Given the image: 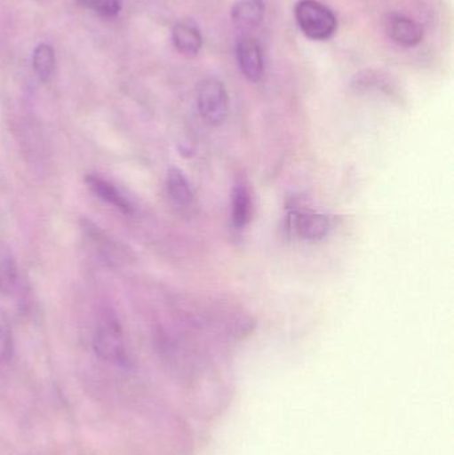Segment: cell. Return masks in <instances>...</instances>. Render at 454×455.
I'll use <instances>...</instances> for the list:
<instances>
[{"instance_id": "cell-1", "label": "cell", "mask_w": 454, "mask_h": 455, "mask_svg": "<svg viewBox=\"0 0 454 455\" xmlns=\"http://www.w3.org/2000/svg\"><path fill=\"white\" fill-rule=\"evenodd\" d=\"M93 350L100 360L116 366L130 365L122 326L114 313L106 312L99 318L93 336Z\"/></svg>"}, {"instance_id": "cell-2", "label": "cell", "mask_w": 454, "mask_h": 455, "mask_svg": "<svg viewBox=\"0 0 454 455\" xmlns=\"http://www.w3.org/2000/svg\"><path fill=\"white\" fill-rule=\"evenodd\" d=\"M295 18L301 31L314 40H327L338 29L335 13L317 0H300L295 7Z\"/></svg>"}, {"instance_id": "cell-3", "label": "cell", "mask_w": 454, "mask_h": 455, "mask_svg": "<svg viewBox=\"0 0 454 455\" xmlns=\"http://www.w3.org/2000/svg\"><path fill=\"white\" fill-rule=\"evenodd\" d=\"M197 108L207 124L220 125L229 111L228 93L220 80L207 77L197 87Z\"/></svg>"}, {"instance_id": "cell-4", "label": "cell", "mask_w": 454, "mask_h": 455, "mask_svg": "<svg viewBox=\"0 0 454 455\" xmlns=\"http://www.w3.org/2000/svg\"><path fill=\"white\" fill-rule=\"evenodd\" d=\"M240 71L251 82H258L264 74L263 51L255 37L243 35L236 47Z\"/></svg>"}, {"instance_id": "cell-5", "label": "cell", "mask_w": 454, "mask_h": 455, "mask_svg": "<svg viewBox=\"0 0 454 455\" xmlns=\"http://www.w3.org/2000/svg\"><path fill=\"white\" fill-rule=\"evenodd\" d=\"M84 180L90 191L96 197H99L101 202L112 205L115 210L120 211L123 215L132 216L135 213V207H133L132 203L111 181L106 180V179L95 175V173L85 176Z\"/></svg>"}, {"instance_id": "cell-6", "label": "cell", "mask_w": 454, "mask_h": 455, "mask_svg": "<svg viewBox=\"0 0 454 455\" xmlns=\"http://www.w3.org/2000/svg\"><path fill=\"white\" fill-rule=\"evenodd\" d=\"M231 16L239 31H252L263 20V0H239L232 8Z\"/></svg>"}, {"instance_id": "cell-7", "label": "cell", "mask_w": 454, "mask_h": 455, "mask_svg": "<svg viewBox=\"0 0 454 455\" xmlns=\"http://www.w3.org/2000/svg\"><path fill=\"white\" fill-rule=\"evenodd\" d=\"M388 29L392 39L404 47H415L423 40V27L407 16H392Z\"/></svg>"}, {"instance_id": "cell-8", "label": "cell", "mask_w": 454, "mask_h": 455, "mask_svg": "<svg viewBox=\"0 0 454 455\" xmlns=\"http://www.w3.org/2000/svg\"><path fill=\"white\" fill-rule=\"evenodd\" d=\"M82 230L92 241L96 251H99V253L104 257L107 262L112 264V262L122 261L123 251H120L117 243L112 238H109L96 224H93L88 219H83Z\"/></svg>"}, {"instance_id": "cell-9", "label": "cell", "mask_w": 454, "mask_h": 455, "mask_svg": "<svg viewBox=\"0 0 454 455\" xmlns=\"http://www.w3.org/2000/svg\"><path fill=\"white\" fill-rule=\"evenodd\" d=\"M172 40L176 50L186 56H195L200 52L203 45V37L200 29L192 23L176 24L172 29Z\"/></svg>"}, {"instance_id": "cell-10", "label": "cell", "mask_w": 454, "mask_h": 455, "mask_svg": "<svg viewBox=\"0 0 454 455\" xmlns=\"http://www.w3.org/2000/svg\"><path fill=\"white\" fill-rule=\"evenodd\" d=\"M295 227L304 240L319 241L327 235L330 220L322 213L301 212L296 216Z\"/></svg>"}, {"instance_id": "cell-11", "label": "cell", "mask_w": 454, "mask_h": 455, "mask_svg": "<svg viewBox=\"0 0 454 455\" xmlns=\"http://www.w3.org/2000/svg\"><path fill=\"white\" fill-rule=\"evenodd\" d=\"M167 192L176 207L188 208L194 202L189 181L178 168H171L167 175Z\"/></svg>"}, {"instance_id": "cell-12", "label": "cell", "mask_w": 454, "mask_h": 455, "mask_svg": "<svg viewBox=\"0 0 454 455\" xmlns=\"http://www.w3.org/2000/svg\"><path fill=\"white\" fill-rule=\"evenodd\" d=\"M252 213V202L251 195L245 187H236L232 199V223L237 229H243L248 226Z\"/></svg>"}, {"instance_id": "cell-13", "label": "cell", "mask_w": 454, "mask_h": 455, "mask_svg": "<svg viewBox=\"0 0 454 455\" xmlns=\"http://www.w3.org/2000/svg\"><path fill=\"white\" fill-rule=\"evenodd\" d=\"M18 285V267L8 249L0 246V293L10 294Z\"/></svg>"}, {"instance_id": "cell-14", "label": "cell", "mask_w": 454, "mask_h": 455, "mask_svg": "<svg viewBox=\"0 0 454 455\" xmlns=\"http://www.w3.org/2000/svg\"><path fill=\"white\" fill-rule=\"evenodd\" d=\"M32 63L37 76L42 82H48L55 69V52L48 44H39L34 51Z\"/></svg>"}, {"instance_id": "cell-15", "label": "cell", "mask_w": 454, "mask_h": 455, "mask_svg": "<svg viewBox=\"0 0 454 455\" xmlns=\"http://www.w3.org/2000/svg\"><path fill=\"white\" fill-rule=\"evenodd\" d=\"M13 355L12 331L4 313L0 312V363H8Z\"/></svg>"}, {"instance_id": "cell-16", "label": "cell", "mask_w": 454, "mask_h": 455, "mask_svg": "<svg viewBox=\"0 0 454 455\" xmlns=\"http://www.w3.org/2000/svg\"><path fill=\"white\" fill-rule=\"evenodd\" d=\"M76 2L82 7L90 8L106 18H114L122 10L120 0H76Z\"/></svg>"}]
</instances>
